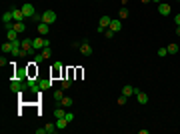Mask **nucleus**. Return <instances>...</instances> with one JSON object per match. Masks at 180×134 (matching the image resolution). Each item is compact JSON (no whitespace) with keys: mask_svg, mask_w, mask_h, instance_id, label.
I'll use <instances>...</instances> for the list:
<instances>
[{"mask_svg":"<svg viewBox=\"0 0 180 134\" xmlns=\"http://www.w3.org/2000/svg\"><path fill=\"white\" fill-rule=\"evenodd\" d=\"M158 12H160L162 16H168V14H172V6L168 4V2H160V4H158Z\"/></svg>","mask_w":180,"mask_h":134,"instance_id":"obj_3","label":"nucleus"},{"mask_svg":"<svg viewBox=\"0 0 180 134\" xmlns=\"http://www.w3.org/2000/svg\"><path fill=\"white\" fill-rule=\"evenodd\" d=\"M2 52H4V54L12 52V42H4V44H2Z\"/></svg>","mask_w":180,"mask_h":134,"instance_id":"obj_24","label":"nucleus"},{"mask_svg":"<svg viewBox=\"0 0 180 134\" xmlns=\"http://www.w3.org/2000/svg\"><path fill=\"white\" fill-rule=\"evenodd\" d=\"M12 18H14V22H24V12H22V8H12Z\"/></svg>","mask_w":180,"mask_h":134,"instance_id":"obj_7","label":"nucleus"},{"mask_svg":"<svg viewBox=\"0 0 180 134\" xmlns=\"http://www.w3.org/2000/svg\"><path fill=\"white\" fill-rule=\"evenodd\" d=\"M40 18H42L40 22H46V24H54V22H56V18H58V16H56V12H54V10H46V12H44V14L40 16Z\"/></svg>","mask_w":180,"mask_h":134,"instance_id":"obj_1","label":"nucleus"},{"mask_svg":"<svg viewBox=\"0 0 180 134\" xmlns=\"http://www.w3.org/2000/svg\"><path fill=\"white\" fill-rule=\"evenodd\" d=\"M120 2H122V6H126L128 2H130V0H120Z\"/></svg>","mask_w":180,"mask_h":134,"instance_id":"obj_36","label":"nucleus"},{"mask_svg":"<svg viewBox=\"0 0 180 134\" xmlns=\"http://www.w3.org/2000/svg\"><path fill=\"white\" fill-rule=\"evenodd\" d=\"M38 84H40V90H46V88L52 86V78H46V80H38Z\"/></svg>","mask_w":180,"mask_h":134,"instance_id":"obj_13","label":"nucleus"},{"mask_svg":"<svg viewBox=\"0 0 180 134\" xmlns=\"http://www.w3.org/2000/svg\"><path fill=\"white\" fill-rule=\"evenodd\" d=\"M64 118H66L68 122H72V120H74V114H72V112H66V114H64Z\"/></svg>","mask_w":180,"mask_h":134,"instance_id":"obj_32","label":"nucleus"},{"mask_svg":"<svg viewBox=\"0 0 180 134\" xmlns=\"http://www.w3.org/2000/svg\"><path fill=\"white\" fill-rule=\"evenodd\" d=\"M136 98H138V102H140V104H148V94H146V92L140 90V92L136 94Z\"/></svg>","mask_w":180,"mask_h":134,"instance_id":"obj_14","label":"nucleus"},{"mask_svg":"<svg viewBox=\"0 0 180 134\" xmlns=\"http://www.w3.org/2000/svg\"><path fill=\"white\" fill-rule=\"evenodd\" d=\"M108 28L114 30V32H120V30H122V20H120V18H112V22H110Z\"/></svg>","mask_w":180,"mask_h":134,"instance_id":"obj_9","label":"nucleus"},{"mask_svg":"<svg viewBox=\"0 0 180 134\" xmlns=\"http://www.w3.org/2000/svg\"><path fill=\"white\" fill-rule=\"evenodd\" d=\"M6 64H8V60H6V58L2 56V58H0V66H6Z\"/></svg>","mask_w":180,"mask_h":134,"instance_id":"obj_33","label":"nucleus"},{"mask_svg":"<svg viewBox=\"0 0 180 134\" xmlns=\"http://www.w3.org/2000/svg\"><path fill=\"white\" fill-rule=\"evenodd\" d=\"M140 2H142V4H148V2H150V0H140Z\"/></svg>","mask_w":180,"mask_h":134,"instance_id":"obj_38","label":"nucleus"},{"mask_svg":"<svg viewBox=\"0 0 180 134\" xmlns=\"http://www.w3.org/2000/svg\"><path fill=\"white\" fill-rule=\"evenodd\" d=\"M52 98H54L56 102H60L62 98H64V92H62V88H60V90H56V92H54V94H52Z\"/></svg>","mask_w":180,"mask_h":134,"instance_id":"obj_26","label":"nucleus"},{"mask_svg":"<svg viewBox=\"0 0 180 134\" xmlns=\"http://www.w3.org/2000/svg\"><path fill=\"white\" fill-rule=\"evenodd\" d=\"M14 30L16 32H24V30H26V24L24 22H14Z\"/></svg>","mask_w":180,"mask_h":134,"instance_id":"obj_25","label":"nucleus"},{"mask_svg":"<svg viewBox=\"0 0 180 134\" xmlns=\"http://www.w3.org/2000/svg\"><path fill=\"white\" fill-rule=\"evenodd\" d=\"M126 102H128V96H118V106H124V104H126Z\"/></svg>","mask_w":180,"mask_h":134,"instance_id":"obj_29","label":"nucleus"},{"mask_svg":"<svg viewBox=\"0 0 180 134\" xmlns=\"http://www.w3.org/2000/svg\"><path fill=\"white\" fill-rule=\"evenodd\" d=\"M150 2H156V4H160V2H162V0H150Z\"/></svg>","mask_w":180,"mask_h":134,"instance_id":"obj_39","label":"nucleus"},{"mask_svg":"<svg viewBox=\"0 0 180 134\" xmlns=\"http://www.w3.org/2000/svg\"><path fill=\"white\" fill-rule=\"evenodd\" d=\"M68 124H70V122H68L66 118H56V126H58V130H64Z\"/></svg>","mask_w":180,"mask_h":134,"instance_id":"obj_15","label":"nucleus"},{"mask_svg":"<svg viewBox=\"0 0 180 134\" xmlns=\"http://www.w3.org/2000/svg\"><path fill=\"white\" fill-rule=\"evenodd\" d=\"M166 48H168V54H176V52H178V50H180V46H178V44H176V42H170V44H168V46H166Z\"/></svg>","mask_w":180,"mask_h":134,"instance_id":"obj_19","label":"nucleus"},{"mask_svg":"<svg viewBox=\"0 0 180 134\" xmlns=\"http://www.w3.org/2000/svg\"><path fill=\"white\" fill-rule=\"evenodd\" d=\"M20 8H22V12H24V16H26V18H30V20H32L34 16H36V10H34V6L30 4V2H26V4H22Z\"/></svg>","mask_w":180,"mask_h":134,"instance_id":"obj_2","label":"nucleus"},{"mask_svg":"<svg viewBox=\"0 0 180 134\" xmlns=\"http://www.w3.org/2000/svg\"><path fill=\"white\" fill-rule=\"evenodd\" d=\"M44 128H46V134H54L58 130V126H56V122H48Z\"/></svg>","mask_w":180,"mask_h":134,"instance_id":"obj_16","label":"nucleus"},{"mask_svg":"<svg viewBox=\"0 0 180 134\" xmlns=\"http://www.w3.org/2000/svg\"><path fill=\"white\" fill-rule=\"evenodd\" d=\"M138 92H140V88H134V86H130V84H126V86L122 88L124 96H132V94H138Z\"/></svg>","mask_w":180,"mask_h":134,"instance_id":"obj_10","label":"nucleus"},{"mask_svg":"<svg viewBox=\"0 0 180 134\" xmlns=\"http://www.w3.org/2000/svg\"><path fill=\"white\" fill-rule=\"evenodd\" d=\"M110 22H112L110 16H102V18H100V24H98V32H104V30L110 26Z\"/></svg>","mask_w":180,"mask_h":134,"instance_id":"obj_5","label":"nucleus"},{"mask_svg":"<svg viewBox=\"0 0 180 134\" xmlns=\"http://www.w3.org/2000/svg\"><path fill=\"white\" fill-rule=\"evenodd\" d=\"M128 16H130L128 8H126V6H122V8H120V12H118V18H120V20H124V18H128Z\"/></svg>","mask_w":180,"mask_h":134,"instance_id":"obj_20","label":"nucleus"},{"mask_svg":"<svg viewBox=\"0 0 180 134\" xmlns=\"http://www.w3.org/2000/svg\"><path fill=\"white\" fill-rule=\"evenodd\" d=\"M36 134H46V128H36Z\"/></svg>","mask_w":180,"mask_h":134,"instance_id":"obj_35","label":"nucleus"},{"mask_svg":"<svg viewBox=\"0 0 180 134\" xmlns=\"http://www.w3.org/2000/svg\"><path fill=\"white\" fill-rule=\"evenodd\" d=\"M6 38H8V42H12V40H16V38H18V32H16L14 28H10L8 32H6Z\"/></svg>","mask_w":180,"mask_h":134,"instance_id":"obj_18","label":"nucleus"},{"mask_svg":"<svg viewBox=\"0 0 180 134\" xmlns=\"http://www.w3.org/2000/svg\"><path fill=\"white\" fill-rule=\"evenodd\" d=\"M174 24H176V26H180V14L174 16Z\"/></svg>","mask_w":180,"mask_h":134,"instance_id":"obj_34","label":"nucleus"},{"mask_svg":"<svg viewBox=\"0 0 180 134\" xmlns=\"http://www.w3.org/2000/svg\"><path fill=\"white\" fill-rule=\"evenodd\" d=\"M10 90H12V92H22V90H24V82L20 80V78L12 80V84H10Z\"/></svg>","mask_w":180,"mask_h":134,"instance_id":"obj_6","label":"nucleus"},{"mask_svg":"<svg viewBox=\"0 0 180 134\" xmlns=\"http://www.w3.org/2000/svg\"><path fill=\"white\" fill-rule=\"evenodd\" d=\"M62 72V62H54V70H52V78L54 76H58Z\"/></svg>","mask_w":180,"mask_h":134,"instance_id":"obj_22","label":"nucleus"},{"mask_svg":"<svg viewBox=\"0 0 180 134\" xmlns=\"http://www.w3.org/2000/svg\"><path fill=\"white\" fill-rule=\"evenodd\" d=\"M42 56L44 58H50V56H52V48H50V46H44L42 48Z\"/></svg>","mask_w":180,"mask_h":134,"instance_id":"obj_27","label":"nucleus"},{"mask_svg":"<svg viewBox=\"0 0 180 134\" xmlns=\"http://www.w3.org/2000/svg\"><path fill=\"white\" fill-rule=\"evenodd\" d=\"M12 10H8V12H4V14H2V24H10L12 22Z\"/></svg>","mask_w":180,"mask_h":134,"instance_id":"obj_17","label":"nucleus"},{"mask_svg":"<svg viewBox=\"0 0 180 134\" xmlns=\"http://www.w3.org/2000/svg\"><path fill=\"white\" fill-rule=\"evenodd\" d=\"M176 36H180V26H178V28H176Z\"/></svg>","mask_w":180,"mask_h":134,"instance_id":"obj_37","label":"nucleus"},{"mask_svg":"<svg viewBox=\"0 0 180 134\" xmlns=\"http://www.w3.org/2000/svg\"><path fill=\"white\" fill-rule=\"evenodd\" d=\"M58 104H60V106H64V108H70V106L74 104V100H72L70 96H64V98H62V100L58 102Z\"/></svg>","mask_w":180,"mask_h":134,"instance_id":"obj_12","label":"nucleus"},{"mask_svg":"<svg viewBox=\"0 0 180 134\" xmlns=\"http://www.w3.org/2000/svg\"><path fill=\"white\" fill-rule=\"evenodd\" d=\"M178 2H180V0H178Z\"/></svg>","mask_w":180,"mask_h":134,"instance_id":"obj_40","label":"nucleus"},{"mask_svg":"<svg viewBox=\"0 0 180 134\" xmlns=\"http://www.w3.org/2000/svg\"><path fill=\"white\" fill-rule=\"evenodd\" d=\"M36 30H38V34H40V36H46V34L50 32V24H46V22H38Z\"/></svg>","mask_w":180,"mask_h":134,"instance_id":"obj_8","label":"nucleus"},{"mask_svg":"<svg viewBox=\"0 0 180 134\" xmlns=\"http://www.w3.org/2000/svg\"><path fill=\"white\" fill-rule=\"evenodd\" d=\"M72 86V76H66L64 80H62V90H66V88Z\"/></svg>","mask_w":180,"mask_h":134,"instance_id":"obj_23","label":"nucleus"},{"mask_svg":"<svg viewBox=\"0 0 180 134\" xmlns=\"http://www.w3.org/2000/svg\"><path fill=\"white\" fill-rule=\"evenodd\" d=\"M46 58L42 56V52H38V54H34V64H40V62H44Z\"/></svg>","mask_w":180,"mask_h":134,"instance_id":"obj_28","label":"nucleus"},{"mask_svg":"<svg viewBox=\"0 0 180 134\" xmlns=\"http://www.w3.org/2000/svg\"><path fill=\"white\" fill-rule=\"evenodd\" d=\"M32 48H34V50H42V48H44V38H40V36L32 38Z\"/></svg>","mask_w":180,"mask_h":134,"instance_id":"obj_11","label":"nucleus"},{"mask_svg":"<svg viewBox=\"0 0 180 134\" xmlns=\"http://www.w3.org/2000/svg\"><path fill=\"white\" fill-rule=\"evenodd\" d=\"M166 54H168V48H160V50H158V56L160 58H164Z\"/></svg>","mask_w":180,"mask_h":134,"instance_id":"obj_31","label":"nucleus"},{"mask_svg":"<svg viewBox=\"0 0 180 134\" xmlns=\"http://www.w3.org/2000/svg\"><path fill=\"white\" fill-rule=\"evenodd\" d=\"M78 50H80V54H84V56H92V46L88 44V40H86V38H84V42L80 44Z\"/></svg>","mask_w":180,"mask_h":134,"instance_id":"obj_4","label":"nucleus"},{"mask_svg":"<svg viewBox=\"0 0 180 134\" xmlns=\"http://www.w3.org/2000/svg\"><path fill=\"white\" fill-rule=\"evenodd\" d=\"M104 36H106V38H114V30L106 28V30H104Z\"/></svg>","mask_w":180,"mask_h":134,"instance_id":"obj_30","label":"nucleus"},{"mask_svg":"<svg viewBox=\"0 0 180 134\" xmlns=\"http://www.w3.org/2000/svg\"><path fill=\"white\" fill-rule=\"evenodd\" d=\"M64 114H66V110H64V106H58L56 110H54V116H56V118H64Z\"/></svg>","mask_w":180,"mask_h":134,"instance_id":"obj_21","label":"nucleus"}]
</instances>
